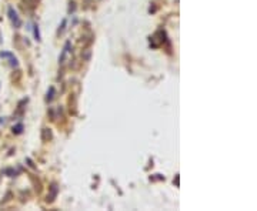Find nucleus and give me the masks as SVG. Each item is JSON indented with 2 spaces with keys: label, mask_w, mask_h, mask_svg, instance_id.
I'll return each instance as SVG.
<instances>
[{
  "label": "nucleus",
  "mask_w": 257,
  "mask_h": 211,
  "mask_svg": "<svg viewBox=\"0 0 257 211\" xmlns=\"http://www.w3.org/2000/svg\"><path fill=\"white\" fill-rule=\"evenodd\" d=\"M9 14H10V19L16 23V26H20V20H19V17H17V14H16V12L13 10V9H9Z\"/></svg>",
  "instance_id": "f257e3e1"
}]
</instances>
